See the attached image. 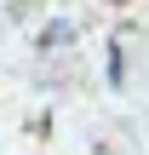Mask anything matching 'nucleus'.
<instances>
[]
</instances>
